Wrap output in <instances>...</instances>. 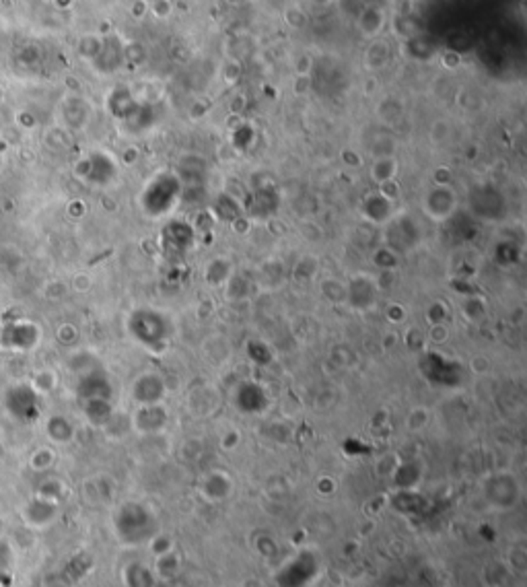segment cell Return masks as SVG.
Instances as JSON below:
<instances>
[{
    "mask_svg": "<svg viewBox=\"0 0 527 587\" xmlns=\"http://www.w3.org/2000/svg\"><path fill=\"white\" fill-rule=\"evenodd\" d=\"M422 206H424V213L428 217L437 218V220H443L447 218L453 208H455V194L445 188V186H439L431 192H426L424 200H422Z\"/></svg>",
    "mask_w": 527,
    "mask_h": 587,
    "instance_id": "obj_1",
    "label": "cell"
}]
</instances>
